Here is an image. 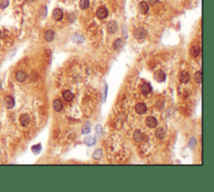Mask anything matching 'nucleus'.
Instances as JSON below:
<instances>
[{"instance_id":"obj_4","label":"nucleus","mask_w":214,"mask_h":192,"mask_svg":"<svg viewBox=\"0 0 214 192\" xmlns=\"http://www.w3.org/2000/svg\"><path fill=\"white\" fill-rule=\"evenodd\" d=\"M146 125L147 127L151 129H154L156 127L157 125V120L155 117L153 116H149L146 119Z\"/></svg>"},{"instance_id":"obj_23","label":"nucleus","mask_w":214,"mask_h":192,"mask_svg":"<svg viewBox=\"0 0 214 192\" xmlns=\"http://www.w3.org/2000/svg\"><path fill=\"white\" fill-rule=\"evenodd\" d=\"M194 80L197 84H201V82H202V72L201 71H197L194 75Z\"/></svg>"},{"instance_id":"obj_8","label":"nucleus","mask_w":214,"mask_h":192,"mask_svg":"<svg viewBox=\"0 0 214 192\" xmlns=\"http://www.w3.org/2000/svg\"><path fill=\"white\" fill-rule=\"evenodd\" d=\"M124 45H125V41L122 38H117L114 42L113 48L115 50L120 51L121 49H122V48L124 47Z\"/></svg>"},{"instance_id":"obj_11","label":"nucleus","mask_w":214,"mask_h":192,"mask_svg":"<svg viewBox=\"0 0 214 192\" xmlns=\"http://www.w3.org/2000/svg\"><path fill=\"white\" fill-rule=\"evenodd\" d=\"M96 16L100 19H105L108 16V10L105 8H104V7L99 8L97 9V11H96Z\"/></svg>"},{"instance_id":"obj_22","label":"nucleus","mask_w":214,"mask_h":192,"mask_svg":"<svg viewBox=\"0 0 214 192\" xmlns=\"http://www.w3.org/2000/svg\"><path fill=\"white\" fill-rule=\"evenodd\" d=\"M85 144L88 146H91L93 145L94 144H95V137H92V136H88L85 139Z\"/></svg>"},{"instance_id":"obj_1","label":"nucleus","mask_w":214,"mask_h":192,"mask_svg":"<svg viewBox=\"0 0 214 192\" xmlns=\"http://www.w3.org/2000/svg\"><path fill=\"white\" fill-rule=\"evenodd\" d=\"M133 35H134V37L136 38V39H143V38H145L146 37L147 32H146L144 28H136V29L134 31Z\"/></svg>"},{"instance_id":"obj_27","label":"nucleus","mask_w":214,"mask_h":192,"mask_svg":"<svg viewBox=\"0 0 214 192\" xmlns=\"http://www.w3.org/2000/svg\"><path fill=\"white\" fill-rule=\"evenodd\" d=\"M89 131H90L89 126H88V128H87V126H85V129H83V130H82V134H88V133H89Z\"/></svg>"},{"instance_id":"obj_20","label":"nucleus","mask_w":214,"mask_h":192,"mask_svg":"<svg viewBox=\"0 0 214 192\" xmlns=\"http://www.w3.org/2000/svg\"><path fill=\"white\" fill-rule=\"evenodd\" d=\"M165 130H164L162 128H158L156 132H155V135H156V137L160 139V140H162L164 137H165Z\"/></svg>"},{"instance_id":"obj_25","label":"nucleus","mask_w":214,"mask_h":192,"mask_svg":"<svg viewBox=\"0 0 214 192\" xmlns=\"http://www.w3.org/2000/svg\"><path fill=\"white\" fill-rule=\"evenodd\" d=\"M31 150H32V151L34 154H38L40 152V150H41V144H36V145H34V146L31 148Z\"/></svg>"},{"instance_id":"obj_5","label":"nucleus","mask_w":214,"mask_h":192,"mask_svg":"<svg viewBox=\"0 0 214 192\" xmlns=\"http://www.w3.org/2000/svg\"><path fill=\"white\" fill-rule=\"evenodd\" d=\"M178 78H179V80L181 83L182 84H187V82H189L190 79H191V76H190V74L187 71H182L178 75Z\"/></svg>"},{"instance_id":"obj_7","label":"nucleus","mask_w":214,"mask_h":192,"mask_svg":"<svg viewBox=\"0 0 214 192\" xmlns=\"http://www.w3.org/2000/svg\"><path fill=\"white\" fill-rule=\"evenodd\" d=\"M154 79L158 83H162V82L165 81V79H166V74L164 73L163 71H162V70L156 71L154 73Z\"/></svg>"},{"instance_id":"obj_21","label":"nucleus","mask_w":214,"mask_h":192,"mask_svg":"<svg viewBox=\"0 0 214 192\" xmlns=\"http://www.w3.org/2000/svg\"><path fill=\"white\" fill-rule=\"evenodd\" d=\"M89 7V0H80V8L82 10H86Z\"/></svg>"},{"instance_id":"obj_13","label":"nucleus","mask_w":214,"mask_h":192,"mask_svg":"<svg viewBox=\"0 0 214 192\" xmlns=\"http://www.w3.org/2000/svg\"><path fill=\"white\" fill-rule=\"evenodd\" d=\"M19 121H20V124H21L24 127H27V126L29 125V123H30V118H29L28 115L24 114V115H22L20 116Z\"/></svg>"},{"instance_id":"obj_2","label":"nucleus","mask_w":214,"mask_h":192,"mask_svg":"<svg viewBox=\"0 0 214 192\" xmlns=\"http://www.w3.org/2000/svg\"><path fill=\"white\" fill-rule=\"evenodd\" d=\"M118 29V24L115 21H111L108 24H107V27H106V30H107V33L110 34H115Z\"/></svg>"},{"instance_id":"obj_26","label":"nucleus","mask_w":214,"mask_h":192,"mask_svg":"<svg viewBox=\"0 0 214 192\" xmlns=\"http://www.w3.org/2000/svg\"><path fill=\"white\" fill-rule=\"evenodd\" d=\"M9 1V0H0V8L1 9H5L8 7Z\"/></svg>"},{"instance_id":"obj_29","label":"nucleus","mask_w":214,"mask_h":192,"mask_svg":"<svg viewBox=\"0 0 214 192\" xmlns=\"http://www.w3.org/2000/svg\"><path fill=\"white\" fill-rule=\"evenodd\" d=\"M0 89H1V83H0Z\"/></svg>"},{"instance_id":"obj_15","label":"nucleus","mask_w":214,"mask_h":192,"mask_svg":"<svg viewBox=\"0 0 214 192\" xmlns=\"http://www.w3.org/2000/svg\"><path fill=\"white\" fill-rule=\"evenodd\" d=\"M15 78L17 79V81H19V83H23L25 82L27 79V75H26L25 72L20 70V71H18L16 73V75H15Z\"/></svg>"},{"instance_id":"obj_28","label":"nucleus","mask_w":214,"mask_h":192,"mask_svg":"<svg viewBox=\"0 0 214 192\" xmlns=\"http://www.w3.org/2000/svg\"><path fill=\"white\" fill-rule=\"evenodd\" d=\"M148 3H149V4L154 6L155 4H156L158 3V0H148Z\"/></svg>"},{"instance_id":"obj_9","label":"nucleus","mask_w":214,"mask_h":192,"mask_svg":"<svg viewBox=\"0 0 214 192\" xmlns=\"http://www.w3.org/2000/svg\"><path fill=\"white\" fill-rule=\"evenodd\" d=\"M138 9L140 13L146 14L149 11V4L145 1H142L138 4Z\"/></svg>"},{"instance_id":"obj_10","label":"nucleus","mask_w":214,"mask_h":192,"mask_svg":"<svg viewBox=\"0 0 214 192\" xmlns=\"http://www.w3.org/2000/svg\"><path fill=\"white\" fill-rule=\"evenodd\" d=\"M52 16H53L54 19H55L56 21H60L63 19V11L60 9H54V11L52 13Z\"/></svg>"},{"instance_id":"obj_6","label":"nucleus","mask_w":214,"mask_h":192,"mask_svg":"<svg viewBox=\"0 0 214 192\" xmlns=\"http://www.w3.org/2000/svg\"><path fill=\"white\" fill-rule=\"evenodd\" d=\"M135 110L138 115H143L146 112L147 107L144 103H138L135 107Z\"/></svg>"},{"instance_id":"obj_14","label":"nucleus","mask_w":214,"mask_h":192,"mask_svg":"<svg viewBox=\"0 0 214 192\" xmlns=\"http://www.w3.org/2000/svg\"><path fill=\"white\" fill-rule=\"evenodd\" d=\"M133 139L134 141L137 143H140L143 141V139H144V135L142 134V132L140 130V129H136L135 132H134V135H133Z\"/></svg>"},{"instance_id":"obj_3","label":"nucleus","mask_w":214,"mask_h":192,"mask_svg":"<svg viewBox=\"0 0 214 192\" xmlns=\"http://www.w3.org/2000/svg\"><path fill=\"white\" fill-rule=\"evenodd\" d=\"M3 104L7 109H12L15 105V101L12 96H6L3 99Z\"/></svg>"},{"instance_id":"obj_17","label":"nucleus","mask_w":214,"mask_h":192,"mask_svg":"<svg viewBox=\"0 0 214 192\" xmlns=\"http://www.w3.org/2000/svg\"><path fill=\"white\" fill-rule=\"evenodd\" d=\"M53 107L56 112H60L63 110V104L60 100H55L53 102Z\"/></svg>"},{"instance_id":"obj_12","label":"nucleus","mask_w":214,"mask_h":192,"mask_svg":"<svg viewBox=\"0 0 214 192\" xmlns=\"http://www.w3.org/2000/svg\"><path fill=\"white\" fill-rule=\"evenodd\" d=\"M152 90V88H151V85L148 83H144L141 86H140V92L142 94L144 95H147L149 94Z\"/></svg>"},{"instance_id":"obj_24","label":"nucleus","mask_w":214,"mask_h":192,"mask_svg":"<svg viewBox=\"0 0 214 192\" xmlns=\"http://www.w3.org/2000/svg\"><path fill=\"white\" fill-rule=\"evenodd\" d=\"M102 154H103V150L101 149H97V150H95V151L93 154V157L95 160H100L101 156H102Z\"/></svg>"},{"instance_id":"obj_18","label":"nucleus","mask_w":214,"mask_h":192,"mask_svg":"<svg viewBox=\"0 0 214 192\" xmlns=\"http://www.w3.org/2000/svg\"><path fill=\"white\" fill-rule=\"evenodd\" d=\"M190 54L193 58H197L200 54V48L198 46H192L190 49Z\"/></svg>"},{"instance_id":"obj_16","label":"nucleus","mask_w":214,"mask_h":192,"mask_svg":"<svg viewBox=\"0 0 214 192\" xmlns=\"http://www.w3.org/2000/svg\"><path fill=\"white\" fill-rule=\"evenodd\" d=\"M63 98L65 101L70 102L74 99V94L70 90H64L63 92Z\"/></svg>"},{"instance_id":"obj_19","label":"nucleus","mask_w":214,"mask_h":192,"mask_svg":"<svg viewBox=\"0 0 214 192\" xmlns=\"http://www.w3.org/2000/svg\"><path fill=\"white\" fill-rule=\"evenodd\" d=\"M54 38V32L53 30H48L44 34V39L47 42H52Z\"/></svg>"}]
</instances>
